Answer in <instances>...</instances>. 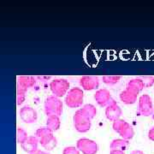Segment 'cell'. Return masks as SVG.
<instances>
[{"label":"cell","mask_w":154,"mask_h":154,"mask_svg":"<svg viewBox=\"0 0 154 154\" xmlns=\"http://www.w3.org/2000/svg\"><path fill=\"white\" fill-rule=\"evenodd\" d=\"M36 82V79L33 76L17 77V105H20L25 100L26 92L28 88H32Z\"/></svg>","instance_id":"cell-1"},{"label":"cell","mask_w":154,"mask_h":154,"mask_svg":"<svg viewBox=\"0 0 154 154\" xmlns=\"http://www.w3.org/2000/svg\"><path fill=\"white\" fill-rule=\"evenodd\" d=\"M45 112L47 116H60L63 112V103L59 98L50 96L45 101Z\"/></svg>","instance_id":"cell-2"},{"label":"cell","mask_w":154,"mask_h":154,"mask_svg":"<svg viewBox=\"0 0 154 154\" xmlns=\"http://www.w3.org/2000/svg\"><path fill=\"white\" fill-rule=\"evenodd\" d=\"M83 98L84 94L82 89L80 88H73L67 94L65 103L69 108H78L82 105Z\"/></svg>","instance_id":"cell-3"},{"label":"cell","mask_w":154,"mask_h":154,"mask_svg":"<svg viewBox=\"0 0 154 154\" xmlns=\"http://www.w3.org/2000/svg\"><path fill=\"white\" fill-rule=\"evenodd\" d=\"M113 129L115 130L119 135H121L124 140H131L134 135V131L133 128L128 124L126 121L122 119H118L116 121L113 122Z\"/></svg>","instance_id":"cell-4"},{"label":"cell","mask_w":154,"mask_h":154,"mask_svg":"<svg viewBox=\"0 0 154 154\" xmlns=\"http://www.w3.org/2000/svg\"><path fill=\"white\" fill-rule=\"evenodd\" d=\"M74 125L78 132L86 133L91 128V119L83 114L81 110H78L73 117Z\"/></svg>","instance_id":"cell-5"},{"label":"cell","mask_w":154,"mask_h":154,"mask_svg":"<svg viewBox=\"0 0 154 154\" xmlns=\"http://www.w3.org/2000/svg\"><path fill=\"white\" fill-rule=\"evenodd\" d=\"M69 82L65 79H55L50 83V89L54 96L61 98L69 91Z\"/></svg>","instance_id":"cell-6"},{"label":"cell","mask_w":154,"mask_h":154,"mask_svg":"<svg viewBox=\"0 0 154 154\" xmlns=\"http://www.w3.org/2000/svg\"><path fill=\"white\" fill-rule=\"evenodd\" d=\"M77 149L83 154H96L98 152V144L94 140L87 138L80 139L76 143Z\"/></svg>","instance_id":"cell-7"},{"label":"cell","mask_w":154,"mask_h":154,"mask_svg":"<svg viewBox=\"0 0 154 154\" xmlns=\"http://www.w3.org/2000/svg\"><path fill=\"white\" fill-rule=\"evenodd\" d=\"M152 102L151 97L147 94H143L139 99V113L143 116H149L152 113Z\"/></svg>","instance_id":"cell-8"},{"label":"cell","mask_w":154,"mask_h":154,"mask_svg":"<svg viewBox=\"0 0 154 154\" xmlns=\"http://www.w3.org/2000/svg\"><path fill=\"white\" fill-rule=\"evenodd\" d=\"M122 113V109L113 99L110 101V104L107 105V108L105 109V116L107 119L111 122H115L120 119Z\"/></svg>","instance_id":"cell-9"},{"label":"cell","mask_w":154,"mask_h":154,"mask_svg":"<svg viewBox=\"0 0 154 154\" xmlns=\"http://www.w3.org/2000/svg\"><path fill=\"white\" fill-rule=\"evenodd\" d=\"M20 117L25 123L31 124L37 121V111L30 106H24L20 110Z\"/></svg>","instance_id":"cell-10"},{"label":"cell","mask_w":154,"mask_h":154,"mask_svg":"<svg viewBox=\"0 0 154 154\" xmlns=\"http://www.w3.org/2000/svg\"><path fill=\"white\" fill-rule=\"evenodd\" d=\"M35 135H36V137L38 140V142L40 143V145L43 147L46 144L49 143L53 138L55 137L53 135V131H51L47 127L39 128L38 129H37Z\"/></svg>","instance_id":"cell-11"},{"label":"cell","mask_w":154,"mask_h":154,"mask_svg":"<svg viewBox=\"0 0 154 154\" xmlns=\"http://www.w3.org/2000/svg\"><path fill=\"white\" fill-rule=\"evenodd\" d=\"M80 85L82 87L84 90L92 91L99 88V81L98 77L92 76V75H86L82 76L80 79Z\"/></svg>","instance_id":"cell-12"},{"label":"cell","mask_w":154,"mask_h":154,"mask_svg":"<svg viewBox=\"0 0 154 154\" xmlns=\"http://www.w3.org/2000/svg\"><path fill=\"white\" fill-rule=\"evenodd\" d=\"M94 99L97 101V103L102 107L107 106L112 100L110 91H108L107 89H100L97 91L96 94H94Z\"/></svg>","instance_id":"cell-13"},{"label":"cell","mask_w":154,"mask_h":154,"mask_svg":"<svg viewBox=\"0 0 154 154\" xmlns=\"http://www.w3.org/2000/svg\"><path fill=\"white\" fill-rule=\"evenodd\" d=\"M138 94L136 92L127 88L124 91H122L120 94V99L125 105H133L137 100Z\"/></svg>","instance_id":"cell-14"},{"label":"cell","mask_w":154,"mask_h":154,"mask_svg":"<svg viewBox=\"0 0 154 154\" xmlns=\"http://www.w3.org/2000/svg\"><path fill=\"white\" fill-rule=\"evenodd\" d=\"M38 140L36 136H30L21 146L23 151H25L28 153L32 154L38 151Z\"/></svg>","instance_id":"cell-15"},{"label":"cell","mask_w":154,"mask_h":154,"mask_svg":"<svg viewBox=\"0 0 154 154\" xmlns=\"http://www.w3.org/2000/svg\"><path fill=\"white\" fill-rule=\"evenodd\" d=\"M127 88L136 92L137 94H140V92H141L143 90V88H145V87H144V83L141 78H135V79H132L128 82Z\"/></svg>","instance_id":"cell-16"},{"label":"cell","mask_w":154,"mask_h":154,"mask_svg":"<svg viewBox=\"0 0 154 154\" xmlns=\"http://www.w3.org/2000/svg\"><path fill=\"white\" fill-rule=\"evenodd\" d=\"M129 142L128 140L124 139H116L112 140L110 144V149L111 150H120V151H125L128 147Z\"/></svg>","instance_id":"cell-17"},{"label":"cell","mask_w":154,"mask_h":154,"mask_svg":"<svg viewBox=\"0 0 154 154\" xmlns=\"http://www.w3.org/2000/svg\"><path fill=\"white\" fill-rule=\"evenodd\" d=\"M60 118L59 116H48L47 120H46V127L50 128L51 131H57L60 128Z\"/></svg>","instance_id":"cell-18"},{"label":"cell","mask_w":154,"mask_h":154,"mask_svg":"<svg viewBox=\"0 0 154 154\" xmlns=\"http://www.w3.org/2000/svg\"><path fill=\"white\" fill-rule=\"evenodd\" d=\"M81 111L86 116H88V118H90L91 120L94 118V116L97 114V110L95 108V106L91 104H87L83 106L82 109H80Z\"/></svg>","instance_id":"cell-19"},{"label":"cell","mask_w":154,"mask_h":154,"mask_svg":"<svg viewBox=\"0 0 154 154\" xmlns=\"http://www.w3.org/2000/svg\"><path fill=\"white\" fill-rule=\"evenodd\" d=\"M28 134L27 132L22 128H17V143L21 144L22 145L27 139H28Z\"/></svg>","instance_id":"cell-20"},{"label":"cell","mask_w":154,"mask_h":154,"mask_svg":"<svg viewBox=\"0 0 154 154\" xmlns=\"http://www.w3.org/2000/svg\"><path fill=\"white\" fill-rule=\"evenodd\" d=\"M121 79L120 75H105L103 77V82L107 85H115Z\"/></svg>","instance_id":"cell-21"},{"label":"cell","mask_w":154,"mask_h":154,"mask_svg":"<svg viewBox=\"0 0 154 154\" xmlns=\"http://www.w3.org/2000/svg\"><path fill=\"white\" fill-rule=\"evenodd\" d=\"M141 80L144 83L145 88H150L154 84V77L153 76H144L141 77Z\"/></svg>","instance_id":"cell-22"},{"label":"cell","mask_w":154,"mask_h":154,"mask_svg":"<svg viewBox=\"0 0 154 154\" xmlns=\"http://www.w3.org/2000/svg\"><path fill=\"white\" fill-rule=\"evenodd\" d=\"M63 154H80V152H79V150L77 149V147L68 146L66 148H64Z\"/></svg>","instance_id":"cell-23"},{"label":"cell","mask_w":154,"mask_h":154,"mask_svg":"<svg viewBox=\"0 0 154 154\" xmlns=\"http://www.w3.org/2000/svg\"><path fill=\"white\" fill-rule=\"evenodd\" d=\"M57 139H56V137H54L51 141H50L49 143L46 144L45 146L44 147L46 150H48V151H51V150H52V149H54L56 147V146H57Z\"/></svg>","instance_id":"cell-24"},{"label":"cell","mask_w":154,"mask_h":154,"mask_svg":"<svg viewBox=\"0 0 154 154\" xmlns=\"http://www.w3.org/2000/svg\"><path fill=\"white\" fill-rule=\"evenodd\" d=\"M148 138L151 140L154 141V127H152V128L149 130Z\"/></svg>","instance_id":"cell-25"},{"label":"cell","mask_w":154,"mask_h":154,"mask_svg":"<svg viewBox=\"0 0 154 154\" xmlns=\"http://www.w3.org/2000/svg\"><path fill=\"white\" fill-rule=\"evenodd\" d=\"M110 154H125L123 151H120V150H110Z\"/></svg>","instance_id":"cell-26"},{"label":"cell","mask_w":154,"mask_h":154,"mask_svg":"<svg viewBox=\"0 0 154 154\" xmlns=\"http://www.w3.org/2000/svg\"><path fill=\"white\" fill-rule=\"evenodd\" d=\"M130 154H145V153H144L142 151H140V150H134V151L131 152V153Z\"/></svg>","instance_id":"cell-27"},{"label":"cell","mask_w":154,"mask_h":154,"mask_svg":"<svg viewBox=\"0 0 154 154\" xmlns=\"http://www.w3.org/2000/svg\"><path fill=\"white\" fill-rule=\"evenodd\" d=\"M32 154H44V152L38 150V151H36L35 152H33V153H32Z\"/></svg>","instance_id":"cell-28"},{"label":"cell","mask_w":154,"mask_h":154,"mask_svg":"<svg viewBox=\"0 0 154 154\" xmlns=\"http://www.w3.org/2000/svg\"><path fill=\"white\" fill-rule=\"evenodd\" d=\"M38 79H50V76H46V77H44V76H41V77H38Z\"/></svg>","instance_id":"cell-29"},{"label":"cell","mask_w":154,"mask_h":154,"mask_svg":"<svg viewBox=\"0 0 154 154\" xmlns=\"http://www.w3.org/2000/svg\"><path fill=\"white\" fill-rule=\"evenodd\" d=\"M152 118H153V120H154V112H153V114H152Z\"/></svg>","instance_id":"cell-30"},{"label":"cell","mask_w":154,"mask_h":154,"mask_svg":"<svg viewBox=\"0 0 154 154\" xmlns=\"http://www.w3.org/2000/svg\"><path fill=\"white\" fill-rule=\"evenodd\" d=\"M44 154H50V153H48V152H44Z\"/></svg>","instance_id":"cell-31"}]
</instances>
